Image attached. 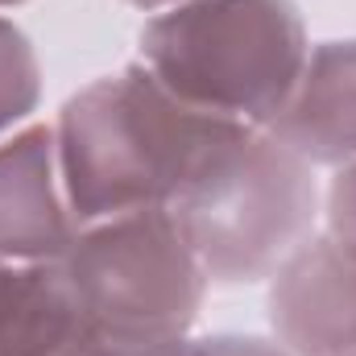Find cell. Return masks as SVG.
Listing matches in <instances>:
<instances>
[{
  "mask_svg": "<svg viewBox=\"0 0 356 356\" xmlns=\"http://www.w3.org/2000/svg\"><path fill=\"white\" fill-rule=\"evenodd\" d=\"M249 124L199 112L166 91L141 63L75 91L58 120V170L79 228L170 211L211 175Z\"/></svg>",
  "mask_w": 356,
  "mask_h": 356,
  "instance_id": "1",
  "label": "cell"
},
{
  "mask_svg": "<svg viewBox=\"0 0 356 356\" xmlns=\"http://www.w3.org/2000/svg\"><path fill=\"white\" fill-rule=\"evenodd\" d=\"M141 67L182 104L269 129L294 95L311 42L294 0H186L141 25Z\"/></svg>",
  "mask_w": 356,
  "mask_h": 356,
  "instance_id": "2",
  "label": "cell"
},
{
  "mask_svg": "<svg viewBox=\"0 0 356 356\" xmlns=\"http://www.w3.org/2000/svg\"><path fill=\"white\" fill-rule=\"evenodd\" d=\"M170 216L207 282H269L307 236H315V166L266 129H253L186 199H178Z\"/></svg>",
  "mask_w": 356,
  "mask_h": 356,
  "instance_id": "3",
  "label": "cell"
},
{
  "mask_svg": "<svg viewBox=\"0 0 356 356\" xmlns=\"http://www.w3.org/2000/svg\"><path fill=\"white\" fill-rule=\"evenodd\" d=\"M63 269L88 332L116 344L191 336L211 286L170 211H133L79 228Z\"/></svg>",
  "mask_w": 356,
  "mask_h": 356,
  "instance_id": "4",
  "label": "cell"
},
{
  "mask_svg": "<svg viewBox=\"0 0 356 356\" xmlns=\"http://www.w3.org/2000/svg\"><path fill=\"white\" fill-rule=\"evenodd\" d=\"M269 327L290 356L356 348V257L327 232L307 236L269 277Z\"/></svg>",
  "mask_w": 356,
  "mask_h": 356,
  "instance_id": "5",
  "label": "cell"
},
{
  "mask_svg": "<svg viewBox=\"0 0 356 356\" xmlns=\"http://www.w3.org/2000/svg\"><path fill=\"white\" fill-rule=\"evenodd\" d=\"M75 236L54 124H21L0 141V261H63Z\"/></svg>",
  "mask_w": 356,
  "mask_h": 356,
  "instance_id": "6",
  "label": "cell"
},
{
  "mask_svg": "<svg viewBox=\"0 0 356 356\" xmlns=\"http://www.w3.org/2000/svg\"><path fill=\"white\" fill-rule=\"evenodd\" d=\"M266 133L311 166L356 162V38L311 46L298 88Z\"/></svg>",
  "mask_w": 356,
  "mask_h": 356,
  "instance_id": "7",
  "label": "cell"
},
{
  "mask_svg": "<svg viewBox=\"0 0 356 356\" xmlns=\"http://www.w3.org/2000/svg\"><path fill=\"white\" fill-rule=\"evenodd\" d=\"M88 332L63 261H0V356H46Z\"/></svg>",
  "mask_w": 356,
  "mask_h": 356,
  "instance_id": "8",
  "label": "cell"
},
{
  "mask_svg": "<svg viewBox=\"0 0 356 356\" xmlns=\"http://www.w3.org/2000/svg\"><path fill=\"white\" fill-rule=\"evenodd\" d=\"M42 104V63L33 42L0 17V141L13 137Z\"/></svg>",
  "mask_w": 356,
  "mask_h": 356,
  "instance_id": "9",
  "label": "cell"
},
{
  "mask_svg": "<svg viewBox=\"0 0 356 356\" xmlns=\"http://www.w3.org/2000/svg\"><path fill=\"white\" fill-rule=\"evenodd\" d=\"M323 232L356 257V162L340 166L323 195Z\"/></svg>",
  "mask_w": 356,
  "mask_h": 356,
  "instance_id": "10",
  "label": "cell"
},
{
  "mask_svg": "<svg viewBox=\"0 0 356 356\" xmlns=\"http://www.w3.org/2000/svg\"><path fill=\"white\" fill-rule=\"evenodd\" d=\"M216 356H290L277 340H261V336H211Z\"/></svg>",
  "mask_w": 356,
  "mask_h": 356,
  "instance_id": "11",
  "label": "cell"
},
{
  "mask_svg": "<svg viewBox=\"0 0 356 356\" xmlns=\"http://www.w3.org/2000/svg\"><path fill=\"white\" fill-rule=\"evenodd\" d=\"M46 356H129V344H116V340H104L95 332H79L75 340H67L63 348Z\"/></svg>",
  "mask_w": 356,
  "mask_h": 356,
  "instance_id": "12",
  "label": "cell"
},
{
  "mask_svg": "<svg viewBox=\"0 0 356 356\" xmlns=\"http://www.w3.org/2000/svg\"><path fill=\"white\" fill-rule=\"evenodd\" d=\"M124 4H133V8H141V13H166V8L186 4V0H124Z\"/></svg>",
  "mask_w": 356,
  "mask_h": 356,
  "instance_id": "13",
  "label": "cell"
},
{
  "mask_svg": "<svg viewBox=\"0 0 356 356\" xmlns=\"http://www.w3.org/2000/svg\"><path fill=\"white\" fill-rule=\"evenodd\" d=\"M17 4H25V0H0V8H17Z\"/></svg>",
  "mask_w": 356,
  "mask_h": 356,
  "instance_id": "14",
  "label": "cell"
},
{
  "mask_svg": "<svg viewBox=\"0 0 356 356\" xmlns=\"http://www.w3.org/2000/svg\"><path fill=\"white\" fill-rule=\"evenodd\" d=\"M340 356H356V348H353V353H340Z\"/></svg>",
  "mask_w": 356,
  "mask_h": 356,
  "instance_id": "15",
  "label": "cell"
}]
</instances>
